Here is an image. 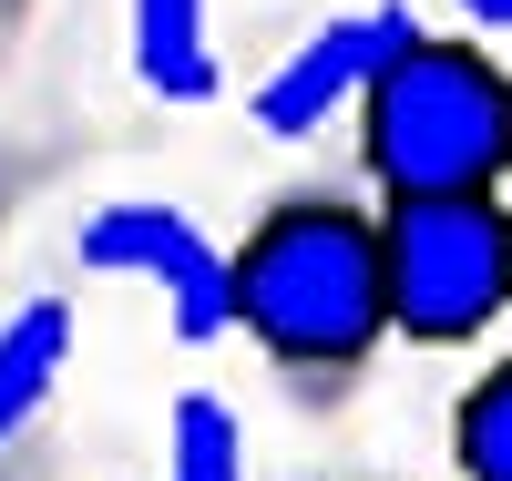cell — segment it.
<instances>
[{
    "label": "cell",
    "instance_id": "1",
    "mask_svg": "<svg viewBox=\"0 0 512 481\" xmlns=\"http://www.w3.org/2000/svg\"><path fill=\"white\" fill-rule=\"evenodd\" d=\"M226 338L277 369L287 400L338 410L390 348V277H379V205L338 185H287L226 246Z\"/></svg>",
    "mask_w": 512,
    "mask_h": 481
},
{
    "label": "cell",
    "instance_id": "2",
    "mask_svg": "<svg viewBox=\"0 0 512 481\" xmlns=\"http://www.w3.org/2000/svg\"><path fill=\"white\" fill-rule=\"evenodd\" d=\"M359 174L400 195H502L512 185V72L482 31L420 21L359 93Z\"/></svg>",
    "mask_w": 512,
    "mask_h": 481
},
{
    "label": "cell",
    "instance_id": "3",
    "mask_svg": "<svg viewBox=\"0 0 512 481\" xmlns=\"http://www.w3.org/2000/svg\"><path fill=\"white\" fill-rule=\"evenodd\" d=\"M379 277L390 338L472 348L512 308V205L502 195H400L379 205Z\"/></svg>",
    "mask_w": 512,
    "mask_h": 481
},
{
    "label": "cell",
    "instance_id": "4",
    "mask_svg": "<svg viewBox=\"0 0 512 481\" xmlns=\"http://www.w3.org/2000/svg\"><path fill=\"white\" fill-rule=\"evenodd\" d=\"M72 256H82L93 277L154 287L185 348H216V338H226V246L205 236L185 205H164V195H113V205L82 215Z\"/></svg>",
    "mask_w": 512,
    "mask_h": 481
},
{
    "label": "cell",
    "instance_id": "5",
    "mask_svg": "<svg viewBox=\"0 0 512 481\" xmlns=\"http://www.w3.org/2000/svg\"><path fill=\"white\" fill-rule=\"evenodd\" d=\"M410 31H420L410 0H369V11H338L328 31H308V41H297V52H287L267 82H256V134L308 144L318 123L359 113V93L379 82V62H390Z\"/></svg>",
    "mask_w": 512,
    "mask_h": 481
},
{
    "label": "cell",
    "instance_id": "6",
    "mask_svg": "<svg viewBox=\"0 0 512 481\" xmlns=\"http://www.w3.org/2000/svg\"><path fill=\"white\" fill-rule=\"evenodd\" d=\"M123 31L154 103H216V0H123Z\"/></svg>",
    "mask_w": 512,
    "mask_h": 481
},
{
    "label": "cell",
    "instance_id": "7",
    "mask_svg": "<svg viewBox=\"0 0 512 481\" xmlns=\"http://www.w3.org/2000/svg\"><path fill=\"white\" fill-rule=\"evenodd\" d=\"M62 369H72V297H21L0 318V451L52 410Z\"/></svg>",
    "mask_w": 512,
    "mask_h": 481
},
{
    "label": "cell",
    "instance_id": "8",
    "mask_svg": "<svg viewBox=\"0 0 512 481\" xmlns=\"http://www.w3.org/2000/svg\"><path fill=\"white\" fill-rule=\"evenodd\" d=\"M451 471L461 481H512V359L461 379V400H451Z\"/></svg>",
    "mask_w": 512,
    "mask_h": 481
},
{
    "label": "cell",
    "instance_id": "9",
    "mask_svg": "<svg viewBox=\"0 0 512 481\" xmlns=\"http://www.w3.org/2000/svg\"><path fill=\"white\" fill-rule=\"evenodd\" d=\"M164 481H246V430L216 389H185L164 410Z\"/></svg>",
    "mask_w": 512,
    "mask_h": 481
},
{
    "label": "cell",
    "instance_id": "10",
    "mask_svg": "<svg viewBox=\"0 0 512 481\" xmlns=\"http://www.w3.org/2000/svg\"><path fill=\"white\" fill-rule=\"evenodd\" d=\"M461 21L472 31H512V0H461Z\"/></svg>",
    "mask_w": 512,
    "mask_h": 481
},
{
    "label": "cell",
    "instance_id": "11",
    "mask_svg": "<svg viewBox=\"0 0 512 481\" xmlns=\"http://www.w3.org/2000/svg\"><path fill=\"white\" fill-rule=\"evenodd\" d=\"M21 21H31V0H0V62H11V41H21Z\"/></svg>",
    "mask_w": 512,
    "mask_h": 481
},
{
    "label": "cell",
    "instance_id": "12",
    "mask_svg": "<svg viewBox=\"0 0 512 481\" xmlns=\"http://www.w3.org/2000/svg\"><path fill=\"white\" fill-rule=\"evenodd\" d=\"M11 185H21V174H11V164H0V215H11Z\"/></svg>",
    "mask_w": 512,
    "mask_h": 481
},
{
    "label": "cell",
    "instance_id": "13",
    "mask_svg": "<svg viewBox=\"0 0 512 481\" xmlns=\"http://www.w3.org/2000/svg\"><path fill=\"white\" fill-rule=\"evenodd\" d=\"M328 481H390V471H328Z\"/></svg>",
    "mask_w": 512,
    "mask_h": 481
}]
</instances>
